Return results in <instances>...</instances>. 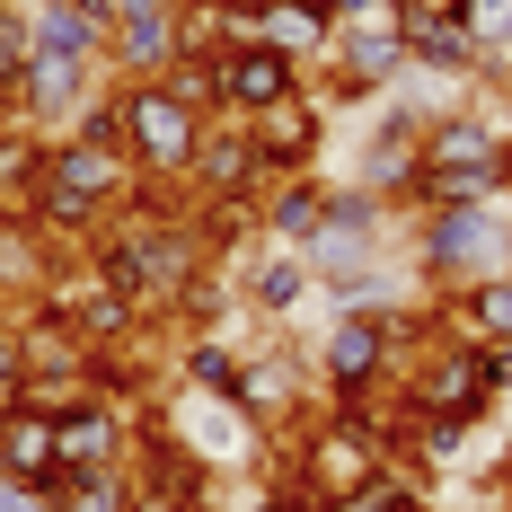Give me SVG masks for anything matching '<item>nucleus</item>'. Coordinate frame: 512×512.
Instances as JSON below:
<instances>
[{
  "label": "nucleus",
  "instance_id": "obj_19",
  "mask_svg": "<svg viewBox=\"0 0 512 512\" xmlns=\"http://www.w3.org/2000/svg\"><path fill=\"white\" fill-rule=\"evenodd\" d=\"M27 398V345H18V318L0 327V407H18Z\"/></svg>",
  "mask_w": 512,
  "mask_h": 512
},
{
  "label": "nucleus",
  "instance_id": "obj_6",
  "mask_svg": "<svg viewBox=\"0 0 512 512\" xmlns=\"http://www.w3.org/2000/svg\"><path fill=\"white\" fill-rule=\"evenodd\" d=\"M265 186H274V159L256 142V124L212 115L204 142H195V168H186V195L195 204H265Z\"/></svg>",
  "mask_w": 512,
  "mask_h": 512
},
{
  "label": "nucleus",
  "instance_id": "obj_17",
  "mask_svg": "<svg viewBox=\"0 0 512 512\" xmlns=\"http://www.w3.org/2000/svg\"><path fill=\"white\" fill-rule=\"evenodd\" d=\"M168 89H177V98L195 106V115H221V62H212V53H177Z\"/></svg>",
  "mask_w": 512,
  "mask_h": 512
},
{
  "label": "nucleus",
  "instance_id": "obj_7",
  "mask_svg": "<svg viewBox=\"0 0 512 512\" xmlns=\"http://www.w3.org/2000/svg\"><path fill=\"white\" fill-rule=\"evenodd\" d=\"M186 53V9L177 0H124L106 27V80H168Z\"/></svg>",
  "mask_w": 512,
  "mask_h": 512
},
{
  "label": "nucleus",
  "instance_id": "obj_3",
  "mask_svg": "<svg viewBox=\"0 0 512 512\" xmlns=\"http://www.w3.org/2000/svg\"><path fill=\"white\" fill-rule=\"evenodd\" d=\"M115 106H124V151H133L142 177H186L195 168V142H204L212 115H195L168 80H115Z\"/></svg>",
  "mask_w": 512,
  "mask_h": 512
},
{
  "label": "nucleus",
  "instance_id": "obj_10",
  "mask_svg": "<svg viewBox=\"0 0 512 512\" xmlns=\"http://www.w3.org/2000/svg\"><path fill=\"white\" fill-rule=\"evenodd\" d=\"M256 142L274 159V177H301V168H327V142H336V115L318 89H292L283 106H265L256 115Z\"/></svg>",
  "mask_w": 512,
  "mask_h": 512
},
{
  "label": "nucleus",
  "instance_id": "obj_12",
  "mask_svg": "<svg viewBox=\"0 0 512 512\" xmlns=\"http://www.w3.org/2000/svg\"><path fill=\"white\" fill-rule=\"evenodd\" d=\"M451 336H477V345H512V274H477L460 292H433Z\"/></svg>",
  "mask_w": 512,
  "mask_h": 512
},
{
  "label": "nucleus",
  "instance_id": "obj_1",
  "mask_svg": "<svg viewBox=\"0 0 512 512\" xmlns=\"http://www.w3.org/2000/svg\"><path fill=\"white\" fill-rule=\"evenodd\" d=\"M415 274L433 292H460L477 274H512V195L415 204Z\"/></svg>",
  "mask_w": 512,
  "mask_h": 512
},
{
  "label": "nucleus",
  "instance_id": "obj_21",
  "mask_svg": "<svg viewBox=\"0 0 512 512\" xmlns=\"http://www.w3.org/2000/svg\"><path fill=\"white\" fill-rule=\"evenodd\" d=\"M424 18H460V0H398V27H424Z\"/></svg>",
  "mask_w": 512,
  "mask_h": 512
},
{
  "label": "nucleus",
  "instance_id": "obj_22",
  "mask_svg": "<svg viewBox=\"0 0 512 512\" xmlns=\"http://www.w3.org/2000/svg\"><path fill=\"white\" fill-rule=\"evenodd\" d=\"M486 371H495V398H512V345H486Z\"/></svg>",
  "mask_w": 512,
  "mask_h": 512
},
{
  "label": "nucleus",
  "instance_id": "obj_8",
  "mask_svg": "<svg viewBox=\"0 0 512 512\" xmlns=\"http://www.w3.org/2000/svg\"><path fill=\"white\" fill-rule=\"evenodd\" d=\"M212 62H221V115H239V124H256L265 106H283L292 89H309V71L292 53H274L265 36H230Z\"/></svg>",
  "mask_w": 512,
  "mask_h": 512
},
{
  "label": "nucleus",
  "instance_id": "obj_13",
  "mask_svg": "<svg viewBox=\"0 0 512 512\" xmlns=\"http://www.w3.org/2000/svg\"><path fill=\"white\" fill-rule=\"evenodd\" d=\"M177 380H186V389H212V398H230V407H239V389H248V354H239L221 327H195V336L177 345Z\"/></svg>",
  "mask_w": 512,
  "mask_h": 512
},
{
  "label": "nucleus",
  "instance_id": "obj_20",
  "mask_svg": "<svg viewBox=\"0 0 512 512\" xmlns=\"http://www.w3.org/2000/svg\"><path fill=\"white\" fill-rule=\"evenodd\" d=\"M248 512H327V504H309V495L292 486V477H274V486H265V495H256Z\"/></svg>",
  "mask_w": 512,
  "mask_h": 512
},
{
  "label": "nucleus",
  "instance_id": "obj_16",
  "mask_svg": "<svg viewBox=\"0 0 512 512\" xmlns=\"http://www.w3.org/2000/svg\"><path fill=\"white\" fill-rule=\"evenodd\" d=\"M407 62L415 71H442V80H477V45H468L460 18H424V27H407Z\"/></svg>",
  "mask_w": 512,
  "mask_h": 512
},
{
  "label": "nucleus",
  "instance_id": "obj_9",
  "mask_svg": "<svg viewBox=\"0 0 512 512\" xmlns=\"http://www.w3.org/2000/svg\"><path fill=\"white\" fill-rule=\"evenodd\" d=\"M230 283H239V309H248L256 327H283V318H301L318 301V265L301 248H265V239H256V256H239Z\"/></svg>",
  "mask_w": 512,
  "mask_h": 512
},
{
  "label": "nucleus",
  "instance_id": "obj_11",
  "mask_svg": "<svg viewBox=\"0 0 512 512\" xmlns=\"http://www.w3.org/2000/svg\"><path fill=\"white\" fill-rule=\"evenodd\" d=\"M327 195H336V177H327V168L274 177V186H265V204H256V239H265V248H309V239H318V221H327Z\"/></svg>",
  "mask_w": 512,
  "mask_h": 512
},
{
  "label": "nucleus",
  "instance_id": "obj_14",
  "mask_svg": "<svg viewBox=\"0 0 512 512\" xmlns=\"http://www.w3.org/2000/svg\"><path fill=\"white\" fill-rule=\"evenodd\" d=\"M0 468L27 477V486H45L53 468H62V433H53V415H36V407H9V415H0Z\"/></svg>",
  "mask_w": 512,
  "mask_h": 512
},
{
  "label": "nucleus",
  "instance_id": "obj_2",
  "mask_svg": "<svg viewBox=\"0 0 512 512\" xmlns=\"http://www.w3.org/2000/svg\"><path fill=\"white\" fill-rule=\"evenodd\" d=\"M398 398H407V415H451V424H486V415L504 407L477 336H442V345H424V354L398 371Z\"/></svg>",
  "mask_w": 512,
  "mask_h": 512
},
{
  "label": "nucleus",
  "instance_id": "obj_18",
  "mask_svg": "<svg viewBox=\"0 0 512 512\" xmlns=\"http://www.w3.org/2000/svg\"><path fill=\"white\" fill-rule=\"evenodd\" d=\"M36 62V36H27V0H0V89H18Z\"/></svg>",
  "mask_w": 512,
  "mask_h": 512
},
{
  "label": "nucleus",
  "instance_id": "obj_15",
  "mask_svg": "<svg viewBox=\"0 0 512 512\" xmlns=\"http://www.w3.org/2000/svg\"><path fill=\"white\" fill-rule=\"evenodd\" d=\"M36 495H45V512H133V477L124 468H53Z\"/></svg>",
  "mask_w": 512,
  "mask_h": 512
},
{
  "label": "nucleus",
  "instance_id": "obj_4",
  "mask_svg": "<svg viewBox=\"0 0 512 512\" xmlns=\"http://www.w3.org/2000/svg\"><path fill=\"white\" fill-rule=\"evenodd\" d=\"M159 433L177 442V451H195L204 468H248L256 442H265V424H256L248 407H230V398H212V389H168L159 398Z\"/></svg>",
  "mask_w": 512,
  "mask_h": 512
},
{
  "label": "nucleus",
  "instance_id": "obj_5",
  "mask_svg": "<svg viewBox=\"0 0 512 512\" xmlns=\"http://www.w3.org/2000/svg\"><path fill=\"white\" fill-rule=\"evenodd\" d=\"M362 151L336 168L345 186H362V195H389V204H407V186H415V159H424V115H415L407 98H371V115H362V133H354Z\"/></svg>",
  "mask_w": 512,
  "mask_h": 512
}]
</instances>
